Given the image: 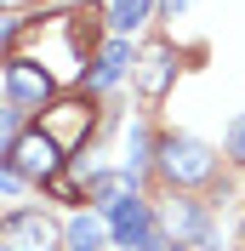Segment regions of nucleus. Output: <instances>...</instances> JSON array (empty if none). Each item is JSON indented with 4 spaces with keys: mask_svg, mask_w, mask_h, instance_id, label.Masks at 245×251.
Returning <instances> with one entry per match:
<instances>
[{
    "mask_svg": "<svg viewBox=\"0 0 245 251\" xmlns=\"http://www.w3.org/2000/svg\"><path fill=\"white\" fill-rule=\"evenodd\" d=\"M34 126L57 143L63 154H74V149H86V137L97 131V97H86V92L57 97L51 109H40V120H34Z\"/></svg>",
    "mask_w": 245,
    "mask_h": 251,
    "instance_id": "obj_1",
    "label": "nucleus"
},
{
    "mask_svg": "<svg viewBox=\"0 0 245 251\" xmlns=\"http://www.w3.org/2000/svg\"><path fill=\"white\" fill-rule=\"evenodd\" d=\"M160 172H166V183L183 194V188H205V183H217V154L205 149V143H194V137H160Z\"/></svg>",
    "mask_w": 245,
    "mask_h": 251,
    "instance_id": "obj_2",
    "label": "nucleus"
},
{
    "mask_svg": "<svg viewBox=\"0 0 245 251\" xmlns=\"http://www.w3.org/2000/svg\"><path fill=\"white\" fill-rule=\"evenodd\" d=\"M0 251H69V228H63L51 211H12V217H0Z\"/></svg>",
    "mask_w": 245,
    "mask_h": 251,
    "instance_id": "obj_3",
    "label": "nucleus"
},
{
    "mask_svg": "<svg viewBox=\"0 0 245 251\" xmlns=\"http://www.w3.org/2000/svg\"><path fill=\"white\" fill-rule=\"evenodd\" d=\"M63 166H69V154H63V149L40 131V126H23V131H17V143H12V160H6V172H17L23 183H40V188H46Z\"/></svg>",
    "mask_w": 245,
    "mask_h": 251,
    "instance_id": "obj_4",
    "label": "nucleus"
},
{
    "mask_svg": "<svg viewBox=\"0 0 245 251\" xmlns=\"http://www.w3.org/2000/svg\"><path fill=\"white\" fill-rule=\"evenodd\" d=\"M6 97L12 109H51L57 103V80L46 75V63H29V57H6Z\"/></svg>",
    "mask_w": 245,
    "mask_h": 251,
    "instance_id": "obj_5",
    "label": "nucleus"
},
{
    "mask_svg": "<svg viewBox=\"0 0 245 251\" xmlns=\"http://www.w3.org/2000/svg\"><path fill=\"white\" fill-rule=\"evenodd\" d=\"M131 80L143 97H166L177 86V46L171 40H148L143 51H131Z\"/></svg>",
    "mask_w": 245,
    "mask_h": 251,
    "instance_id": "obj_6",
    "label": "nucleus"
},
{
    "mask_svg": "<svg viewBox=\"0 0 245 251\" xmlns=\"http://www.w3.org/2000/svg\"><path fill=\"white\" fill-rule=\"evenodd\" d=\"M160 234L171 240V246H205L211 240V217H205V205L199 200H166V211H160Z\"/></svg>",
    "mask_w": 245,
    "mask_h": 251,
    "instance_id": "obj_7",
    "label": "nucleus"
},
{
    "mask_svg": "<svg viewBox=\"0 0 245 251\" xmlns=\"http://www.w3.org/2000/svg\"><path fill=\"white\" fill-rule=\"evenodd\" d=\"M131 194H137V172H97V177H86V200L103 205V211H114Z\"/></svg>",
    "mask_w": 245,
    "mask_h": 251,
    "instance_id": "obj_8",
    "label": "nucleus"
},
{
    "mask_svg": "<svg viewBox=\"0 0 245 251\" xmlns=\"http://www.w3.org/2000/svg\"><path fill=\"white\" fill-rule=\"evenodd\" d=\"M125 63H131V46H125V40H108V46L97 51L92 86H97V92H103V86H114V80H120V69H125Z\"/></svg>",
    "mask_w": 245,
    "mask_h": 251,
    "instance_id": "obj_9",
    "label": "nucleus"
},
{
    "mask_svg": "<svg viewBox=\"0 0 245 251\" xmlns=\"http://www.w3.org/2000/svg\"><path fill=\"white\" fill-rule=\"evenodd\" d=\"M148 6H154V0H114V6H108V23H114V34L143 29V23H148Z\"/></svg>",
    "mask_w": 245,
    "mask_h": 251,
    "instance_id": "obj_10",
    "label": "nucleus"
},
{
    "mask_svg": "<svg viewBox=\"0 0 245 251\" xmlns=\"http://www.w3.org/2000/svg\"><path fill=\"white\" fill-rule=\"evenodd\" d=\"M69 251H103V223H97V217L69 223Z\"/></svg>",
    "mask_w": 245,
    "mask_h": 251,
    "instance_id": "obj_11",
    "label": "nucleus"
},
{
    "mask_svg": "<svg viewBox=\"0 0 245 251\" xmlns=\"http://www.w3.org/2000/svg\"><path fill=\"white\" fill-rule=\"evenodd\" d=\"M51 194H57V200H69V205H80V200H86V183H74V177H69V172H57V177H51Z\"/></svg>",
    "mask_w": 245,
    "mask_h": 251,
    "instance_id": "obj_12",
    "label": "nucleus"
},
{
    "mask_svg": "<svg viewBox=\"0 0 245 251\" xmlns=\"http://www.w3.org/2000/svg\"><path fill=\"white\" fill-rule=\"evenodd\" d=\"M228 154L245 160V120H234V131H228Z\"/></svg>",
    "mask_w": 245,
    "mask_h": 251,
    "instance_id": "obj_13",
    "label": "nucleus"
},
{
    "mask_svg": "<svg viewBox=\"0 0 245 251\" xmlns=\"http://www.w3.org/2000/svg\"><path fill=\"white\" fill-rule=\"evenodd\" d=\"M131 160H148V131H143V126L131 131Z\"/></svg>",
    "mask_w": 245,
    "mask_h": 251,
    "instance_id": "obj_14",
    "label": "nucleus"
},
{
    "mask_svg": "<svg viewBox=\"0 0 245 251\" xmlns=\"http://www.w3.org/2000/svg\"><path fill=\"white\" fill-rule=\"evenodd\" d=\"M188 6H194V0H160V12H166V17H183Z\"/></svg>",
    "mask_w": 245,
    "mask_h": 251,
    "instance_id": "obj_15",
    "label": "nucleus"
},
{
    "mask_svg": "<svg viewBox=\"0 0 245 251\" xmlns=\"http://www.w3.org/2000/svg\"><path fill=\"white\" fill-rule=\"evenodd\" d=\"M160 251H183V246H171V240H166V246H160Z\"/></svg>",
    "mask_w": 245,
    "mask_h": 251,
    "instance_id": "obj_16",
    "label": "nucleus"
},
{
    "mask_svg": "<svg viewBox=\"0 0 245 251\" xmlns=\"http://www.w3.org/2000/svg\"><path fill=\"white\" fill-rule=\"evenodd\" d=\"M240 246H245V223H240Z\"/></svg>",
    "mask_w": 245,
    "mask_h": 251,
    "instance_id": "obj_17",
    "label": "nucleus"
}]
</instances>
